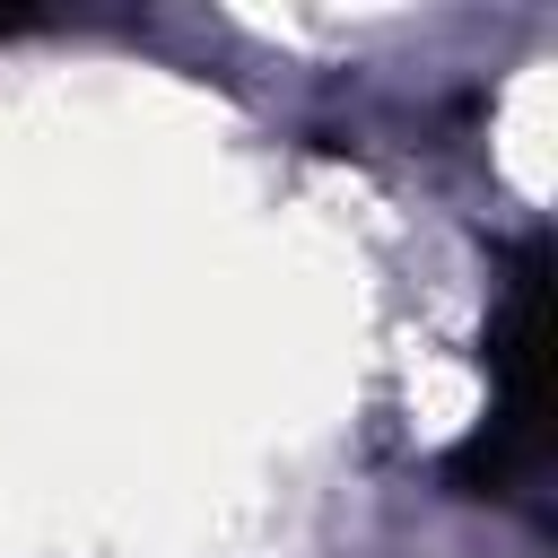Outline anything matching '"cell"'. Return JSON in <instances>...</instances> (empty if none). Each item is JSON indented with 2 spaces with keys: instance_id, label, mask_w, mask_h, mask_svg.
Listing matches in <instances>:
<instances>
[{
  "instance_id": "cell-2",
  "label": "cell",
  "mask_w": 558,
  "mask_h": 558,
  "mask_svg": "<svg viewBox=\"0 0 558 558\" xmlns=\"http://www.w3.org/2000/svg\"><path fill=\"white\" fill-rule=\"evenodd\" d=\"M17 26H35V17L26 9H0V35H17Z\"/></svg>"
},
{
  "instance_id": "cell-1",
  "label": "cell",
  "mask_w": 558,
  "mask_h": 558,
  "mask_svg": "<svg viewBox=\"0 0 558 558\" xmlns=\"http://www.w3.org/2000/svg\"><path fill=\"white\" fill-rule=\"evenodd\" d=\"M549 244L523 235L488 314V418L445 453L453 497H532L549 471Z\"/></svg>"
}]
</instances>
